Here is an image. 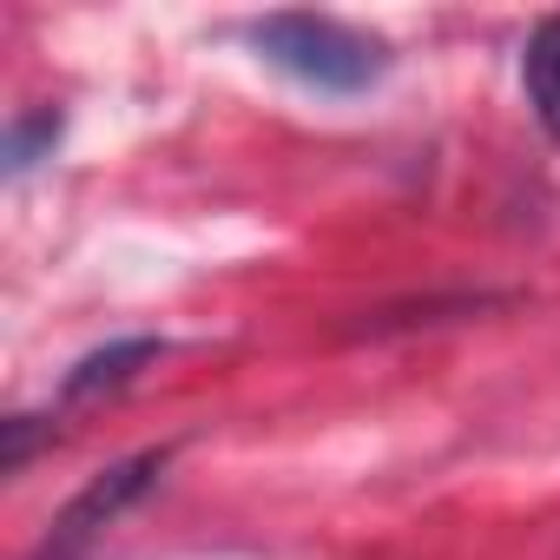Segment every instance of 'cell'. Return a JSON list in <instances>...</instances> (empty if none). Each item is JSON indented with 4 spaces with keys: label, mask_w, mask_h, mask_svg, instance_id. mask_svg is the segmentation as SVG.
Here are the masks:
<instances>
[{
    "label": "cell",
    "mask_w": 560,
    "mask_h": 560,
    "mask_svg": "<svg viewBox=\"0 0 560 560\" xmlns=\"http://www.w3.org/2000/svg\"><path fill=\"white\" fill-rule=\"evenodd\" d=\"M250 47L277 73H291L317 93H363L389 73V47L330 14H264L250 27Z\"/></svg>",
    "instance_id": "obj_1"
},
{
    "label": "cell",
    "mask_w": 560,
    "mask_h": 560,
    "mask_svg": "<svg viewBox=\"0 0 560 560\" xmlns=\"http://www.w3.org/2000/svg\"><path fill=\"white\" fill-rule=\"evenodd\" d=\"M165 468V448H145V455H132V462H119V468H106V475H93L67 508H60V521L47 527V540H40V553L34 560H80L139 494H145V481Z\"/></svg>",
    "instance_id": "obj_2"
},
{
    "label": "cell",
    "mask_w": 560,
    "mask_h": 560,
    "mask_svg": "<svg viewBox=\"0 0 560 560\" xmlns=\"http://www.w3.org/2000/svg\"><path fill=\"white\" fill-rule=\"evenodd\" d=\"M521 86H527L534 119L560 139V14L534 27V40H527V54H521Z\"/></svg>",
    "instance_id": "obj_3"
},
{
    "label": "cell",
    "mask_w": 560,
    "mask_h": 560,
    "mask_svg": "<svg viewBox=\"0 0 560 560\" xmlns=\"http://www.w3.org/2000/svg\"><path fill=\"white\" fill-rule=\"evenodd\" d=\"M152 357H165V343H152V337H132V343L93 350V357L67 376V402H93V396H106V389L132 383V370H139V363H152Z\"/></svg>",
    "instance_id": "obj_4"
},
{
    "label": "cell",
    "mask_w": 560,
    "mask_h": 560,
    "mask_svg": "<svg viewBox=\"0 0 560 560\" xmlns=\"http://www.w3.org/2000/svg\"><path fill=\"white\" fill-rule=\"evenodd\" d=\"M60 139V119L54 113H40V119H14V132H8V172L21 178L34 159H40V145H54Z\"/></svg>",
    "instance_id": "obj_5"
}]
</instances>
